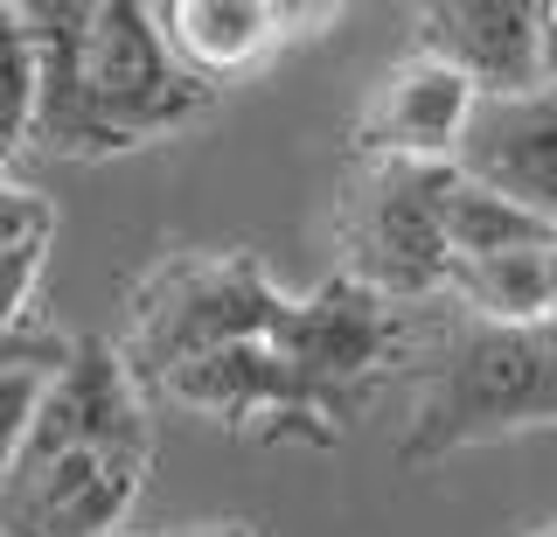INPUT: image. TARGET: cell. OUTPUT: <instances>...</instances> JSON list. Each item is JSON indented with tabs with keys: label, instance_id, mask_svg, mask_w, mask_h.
Listing matches in <instances>:
<instances>
[{
	"label": "cell",
	"instance_id": "obj_1",
	"mask_svg": "<svg viewBox=\"0 0 557 537\" xmlns=\"http://www.w3.org/2000/svg\"><path fill=\"white\" fill-rule=\"evenodd\" d=\"M35 49L28 141L49 154H119L182 133L209 112V84L168 57L153 8L133 0H42L22 8Z\"/></svg>",
	"mask_w": 557,
	"mask_h": 537
},
{
	"label": "cell",
	"instance_id": "obj_2",
	"mask_svg": "<svg viewBox=\"0 0 557 537\" xmlns=\"http://www.w3.org/2000/svg\"><path fill=\"white\" fill-rule=\"evenodd\" d=\"M153 461L147 405L112 342H70L0 475L8 537H112Z\"/></svg>",
	"mask_w": 557,
	"mask_h": 537
},
{
	"label": "cell",
	"instance_id": "obj_3",
	"mask_svg": "<svg viewBox=\"0 0 557 537\" xmlns=\"http://www.w3.org/2000/svg\"><path fill=\"white\" fill-rule=\"evenodd\" d=\"M557 426V363L536 328L460 321V335L440 350L418 398L405 461H446L460 447L502 440V432Z\"/></svg>",
	"mask_w": 557,
	"mask_h": 537
},
{
	"label": "cell",
	"instance_id": "obj_4",
	"mask_svg": "<svg viewBox=\"0 0 557 537\" xmlns=\"http://www.w3.org/2000/svg\"><path fill=\"white\" fill-rule=\"evenodd\" d=\"M278 315H286V293L258 272V258H244V252L182 258V266H168L161 280L139 293L133 342L119 356H126L133 385H139V377L161 385L168 370H182V363H196L209 350L265 342Z\"/></svg>",
	"mask_w": 557,
	"mask_h": 537
},
{
	"label": "cell",
	"instance_id": "obj_5",
	"mask_svg": "<svg viewBox=\"0 0 557 537\" xmlns=\"http://www.w3.org/2000/svg\"><path fill=\"white\" fill-rule=\"evenodd\" d=\"M446 188L453 168H418V161H370L362 182L348 188L342 210V245L348 272L362 293L405 307L446 293Z\"/></svg>",
	"mask_w": 557,
	"mask_h": 537
},
{
	"label": "cell",
	"instance_id": "obj_6",
	"mask_svg": "<svg viewBox=\"0 0 557 537\" xmlns=\"http://www.w3.org/2000/svg\"><path fill=\"white\" fill-rule=\"evenodd\" d=\"M272 350L293 363V377L313 391V405L335 419V432L362 412L376 370L405 350V321L391 301L362 293L356 280H327L307 301H286V315L272 321Z\"/></svg>",
	"mask_w": 557,
	"mask_h": 537
},
{
	"label": "cell",
	"instance_id": "obj_7",
	"mask_svg": "<svg viewBox=\"0 0 557 537\" xmlns=\"http://www.w3.org/2000/svg\"><path fill=\"white\" fill-rule=\"evenodd\" d=\"M446 168L487 196L557 223V91L474 98Z\"/></svg>",
	"mask_w": 557,
	"mask_h": 537
},
{
	"label": "cell",
	"instance_id": "obj_8",
	"mask_svg": "<svg viewBox=\"0 0 557 537\" xmlns=\"http://www.w3.org/2000/svg\"><path fill=\"white\" fill-rule=\"evenodd\" d=\"M418 57L453 71L474 98L544 91L536 0H432L418 8Z\"/></svg>",
	"mask_w": 557,
	"mask_h": 537
},
{
	"label": "cell",
	"instance_id": "obj_9",
	"mask_svg": "<svg viewBox=\"0 0 557 537\" xmlns=\"http://www.w3.org/2000/svg\"><path fill=\"white\" fill-rule=\"evenodd\" d=\"M474 112V91H467L453 71L411 57L397 63L391 77L376 84V98L362 106V147L370 161H418V168H446L453 147H460V126Z\"/></svg>",
	"mask_w": 557,
	"mask_h": 537
},
{
	"label": "cell",
	"instance_id": "obj_10",
	"mask_svg": "<svg viewBox=\"0 0 557 537\" xmlns=\"http://www.w3.org/2000/svg\"><path fill=\"white\" fill-rule=\"evenodd\" d=\"M286 22H293V8H272V0H168V8H153V28H161L168 57L196 84H209V91L223 77L258 71L293 36Z\"/></svg>",
	"mask_w": 557,
	"mask_h": 537
},
{
	"label": "cell",
	"instance_id": "obj_11",
	"mask_svg": "<svg viewBox=\"0 0 557 537\" xmlns=\"http://www.w3.org/2000/svg\"><path fill=\"white\" fill-rule=\"evenodd\" d=\"M446 293L467 301V321L495 328H544V245L536 252H495V258H453Z\"/></svg>",
	"mask_w": 557,
	"mask_h": 537
},
{
	"label": "cell",
	"instance_id": "obj_12",
	"mask_svg": "<svg viewBox=\"0 0 557 537\" xmlns=\"http://www.w3.org/2000/svg\"><path fill=\"white\" fill-rule=\"evenodd\" d=\"M550 231H557V223L530 217V210H516V203L487 196V188L460 182V175H453V188H446V252H453V258L536 252V245H550Z\"/></svg>",
	"mask_w": 557,
	"mask_h": 537
},
{
	"label": "cell",
	"instance_id": "obj_13",
	"mask_svg": "<svg viewBox=\"0 0 557 537\" xmlns=\"http://www.w3.org/2000/svg\"><path fill=\"white\" fill-rule=\"evenodd\" d=\"M28 119H35V49L22 8H0V161L28 147Z\"/></svg>",
	"mask_w": 557,
	"mask_h": 537
},
{
	"label": "cell",
	"instance_id": "obj_14",
	"mask_svg": "<svg viewBox=\"0 0 557 537\" xmlns=\"http://www.w3.org/2000/svg\"><path fill=\"white\" fill-rule=\"evenodd\" d=\"M42 363H14V370H0V475H8V461L22 454V432L35 419V398H42Z\"/></svg>",
	"mask_w": 557,
	"mask_h": 537
},
{
	"label": "cell",
	"instance_id": "obj_15",
	"mask_svg": "<svg viewBox=\"0 0 557 537\" xmlns=\"http://www.w3.org/2000/svg\"><path fill=\"white\" fill-rule=\"evenodd\" d=\"M49 237H57L49 196H35V188L0 175V245H49Z\"/></svg>",
	"mask_w": 557,
	"mask_h": 537
},
{
	"label": "cell",
	"instance_id": "obj_16",
	"mask_svg": "<svg viewBox=\"0 0 557 537\" xmlns=\"http://www.w3.org/2000/svg\"><path fill=\"white\" fill-rule=\"evenodd\" d=\"M42 258H49V245H0V335L22 328L28 293L42 280Z\"/></svg>",
	"mask_w": 557,
	"mask_h": 537
},
{
	"label": "cell",
	"instance_id": "obj_17",
	"mask_svg": "<svg viewBox=\"0 0 557 537\" xmlns=\"http://www.w3.org/2000/svg\"><path fill=\"white\" fill-rule=\"evenodd\" d=\"M63 350H70V342L22 335V328H14V335H0V370H14V363H42V370H57V363H63Z\"/></svg>",
	"mask_w": 557,
	"mask_h": 537
},
{
	"label": "cell",
	"instance_id": "obj_18",
	"mask_svg": "<svg viewBox=\"0 0 557 537\" xmlns=\"http://www.w3.org/2000/svg\"><path fill=\"white\" fill-rule=\"evenodd\" d=\"M536 57H544V91H557V0H536Z\"/></svg>",
	"mask_w": 557,
	"mask_h": 537
},
{
	"label": "cell",
	"instance_id": "obj_19",
	"mask_svg": "<svg viewBox=\"0 0 557 537\" xmlns=\"http://www.w3.org/2000/svg\"><path fill=\"white\" fill-rule=\"evenodd\" d=\"M168 537H258L251 524H182V530H168Z\"/></svg>",
	"mask_w": 557,
	"mask_h": 537
},
{
	"label": "cell",
	"instance_id": "obj_20",
	"mask_svg": "<svg viewBox=\"0 0 557 537\" xmlns=\"http://www.w3.org/2000/svg\"><path fill=\"white\" fill-rule=\"evenodd\" d=\"M544 307L557 315V231H550V245H544ZM544 315V321H550Z\"/></svg>",
	"mask_w": 557,
	"mask_h": 537
},
{
	"label": "cell",
	"instance_id": "obj_21",
	"mask_svg": "<svg viewBox=\"0 0 557 537\" xmlns=\"http://www.w3.org/2000/svg\"><path fill=\"white\" fill-rule=\"evenodd\" d=\"M536 335H544V350H550V363H557V315H550L544 328H536Z\"/></svg>",
	"mask_w": 557,
	"mask_h": 537
},
{
	"label": "cell",
	"instance_id": "obj_22",
	"mask_svg": "<svg viewBox=\"0 0 557 537\" xmlns=\"http://www.w3.org/2000/svg\"><path fill=\"white\" fill-rule=\"evenodd\" d=\"M530 537H557V516H550V524H544V530H530Z\"/></svg>",
	"mask_w": 557,
	"mask_h": 537
},
{
	"label": "cell",
	"instance_id": "obj_23",
	"mask_svg": "<svg viewBox=\"0 0 557 537\" xmlns=\"http://www.w3.org/2000/svg\"><path fill=\"white\" fill-rule=\"evenodd\" d=\"M112 537H139V530H112Z\"/></svg>",
	"mask_w": 557,
	"mask_h": 537
}]
</instances>
